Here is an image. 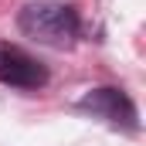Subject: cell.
<instances>
[{
  "mask_svg": "<svg viewBox=\"0 0 146 146\" xmlns=\"http://www.w3.org/2000/svg\"><path fill=\"white\" fill-rule=\"evenodd\" d=\"M21 31L34 37L37 44L65 48L78 34V17L65 3H31L21 10Z\"/></svg>",
  "mask_w": 146,
  "mask_h": 146,
  "instance_id": "6da1fadb",
  "label": "cell"
},
{
  "mask_svg": "<svg viewBox=\"0 0 146 146\" xmlns=\"http://www.w3.org/2000/svg\"><path fill=\"white\" fill-rule=\"evenodd\" d=\"M44 78H48L44 68L31 54H24L21 48L0 41V82L17 85V88H37V85H44Z\"/></svg>",
  "mask_w": 146,
  "mask_h": 146,
  "instance_id": "7a4b0ae2",
  "label": "cell"
},
{
  "mask_svg": "<svg viewBox=\"0 0 146 146\" xmlns=\"http://www.w3.org/2000/svg\"><path fill=\"white\" fill-rule=\"evenodd\" d=\"M82 109L102 112V115H109L112 122H126V126H133V122H136L133 102H129L122 92H115V88H95L92 95H85V99H82Z\"/></svg>",
  "mask_w": 146,
  "mask_h": 146,
  "instance_id": "3957f363",
  "label": "cell"
}]
</instances>
